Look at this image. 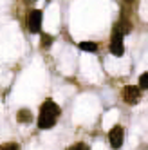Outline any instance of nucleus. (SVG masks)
Returning a JSON list of instances; mask_svg holds the SVG:
<instances>
[{"label": "nucleus", "mask_w": 148, "mask_h": 150, "mask_svg": "<svg viewBox=\"0 0 148 150\" xmlns=\"http://www.w3.org/2000/svg\"><path fill=\"white\" fill-rule=\"evenodd\" d=\"M60 107L52 101V100H45L40 107V114H38V128L47 130L56 125L58 117H60Z\"/></svg>", "instance_id": "nucleus-1"}, {"label": "nucleus", "mask_w": 148, "mask_h": 150, "mask_svg": "<svg viewBox=\"0 0 148 150\" xmlns=\"http://www.w3.org/2000/svg\"><path fill=\"white\" fill-rule=\"evenodd\" d=\"M121 96H123V101L126 105H137L141 100V91L137 87H134V85H126L121 92Z\"/></svg>", "instance_id": "nucleus-2"}, {"label": "nucleus", "mask_w": 148, "mask_h": 150, "mask_svg": "<svg viewBox=\"0 0 148 150\" xmlns=\"http://www.w3.org/2000/svg\"><path fill=\"white\" fill-rule=\"evenodd\" d=\"M123 141H125V130H123V127H119V125L112 127L110 132H109V143H110V146L112 148H121Z\"/></svg>", "instance_id": "nucleus-3"}, {"label": "nucleus", "mask_w": 148, "mask_h": 150, "mask_svg": "<svg viewBox=\"0 0 148 150\" xmlns=\"http://www.w3.org/2000/svg\"><path fill=\"white\" fill-rule=\"evenodd\" d=\"M27 27L31 33H40L42 27V11L40 9H31L27 15Z\"/></svg>", "instance_id": "nucleus-4"}, {"label": "nucleus", "mask_w": 148, "mask_h": 150, "mask_svg": "<svg viewBox=\"0 0 148 150\" xmlns=\"http://www.w3.org/2000/svg\"><path fill=\"white\" fill-rule=\"evenodd\" d=\"M110 52L114 56H123L125 45H123V36L119 33L112 31V38H110Z\"/></svg>", "instance_id": "nucleus-5"}, {"label": "nucleus", "mask_w": 148, "mask_h": 150, "mask_svg": "<svg viewBox=\"0 0 148 150\" xmlns=\"http://www.w3.org/2000/svg\"><path fill=\"white\" fill-rule=\"evenodd\" d=\"M130 29H132V24L128 22V20H125V18H121L119 22L114 25V31H116V33H119L121 36L128 35V33H130Z\"/></svg>", "instance_id": "nucleus-6"}, {"label": "nucleus", "mask_w": 148, "mask_h": 150, "mask_svg": "<svg viewBox=\"0 0 148 150\" xmlns=\"http://www.w3.org/2000/svg\"><path fill=\"white\" fill-rule=\"evenodd\" d=\"M16 120H18L20 123H31V120H33L31 110H27V109H20L18 114H16Z\"/></svg>", "instance_id": "nucleus-7"}, {"label": "nucleus", "mask_w": 148, "mask_h": 150, "mask_svg": "<svg viewBox=\"0 0 148 150\" xmlns=\"http://www.w3.org/2000/svg\"><path fill=\"white\" fill-rule=\"evenodd\" d=\"M80 49L87 51V52H96L98 51V44H94V42H80Z\"/></svg>", "instance_id": "nucleus-8"}, {"label": "nucleus", "mask_w": 148, "mask_h": 150, "mask_svg": "<svg viewBox=\"0 0 148 150\" xmlns=\"http://www.w3.org/2000/svg\"><path fill=\"white\" fill-rule=\"evenodd\" d=\"M139 91H146L148 89V72H143L139 76V87H137Z\"/></svg>", "instance_id": "nucleus-9"}, {"label": "nucleus", "mask_w": 148, "mask_h": 150, "mask_svg": "<svg viewBox=\"0 0 148 150\" xmlns=\"http://www.w3.org/2000/svg\"><path fill=\"white\" fill-rule=\"evenodd\" d=\"M51 44H52V36L51 35H47V33H44L42 35V47H51Z\"/></svg>", "instance_id": "nucleus-10"}, {"label": "nucleus", "mask_w": 148, "mask_h": 150, "mask_svg": "<svg viewBox=\"0 0 148 150\" xmlns=\"http://www.w3.org/2000/svg\"><path fill=\"white\" fill-rule=\"evenodd\" d=\"M67 150H90V148H89L85 143H74V145H72V146H69Z\"/></svg>", "instance_id": "nucleus-11"}, {"label": "nucleus", "mask_w": 148, "mask_h": 150, "mask_svg": "<svg viewBox=\"0 0 148 150\" xmlns=\"http://www.w3.org/2000/svg\"><path fill=\"white\" fill-rule=\"evenodd\" d=\"M0 150H18V145H15V143H7V145H4Z\"/></svg>", "instance_id": "nucleus-12"}]
</instances>
